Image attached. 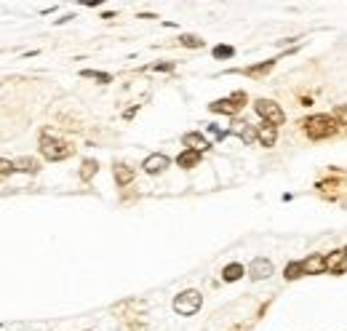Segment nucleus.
Returning <instances> with one entry per match:
<instances>
[{
    "mask_svg": "<svg viewBox=\"0 0 347 331\" xmlns=\"http://www.w3.org/2000/svg\"><path fill=\"white\" fill-rule=\"evenodd\" d=\"M182 145H184V150H195V152H206L211 145H209V139L203 136V134H198V131H190V134H184L182 136Z\"/></svg>",
    "mask_w": 347,
    "mask_h": 331,
    "instance_id": "6e6552de",
    "label": "nucleus"
},
{
    "mask_svg": "<svg viewBox=\"0 0 347 331\" xmlns=\"http://www.w3.org/2000/svg\"><path fill=\"white\" fill-rule=\"evenodd\" d=\"M243 275H246V267H243V265H238V262L227 265V267L222 270V280H227V283H235V280H241Z\"/></svg>",
    "mask_w": 347,
    "mask_h": 331,
    "instance_id": "2eb2a0df",
    "label": "nucleus"
},
{
    "mask_svg": "<svg viewBox=\"0 0 347 331\" xmlns=\"http://www.w3.org/2000/svg\"><path fill=\"white\" fill-rule=\"evenodd\" d=\"M230 134H238L243 145H251V141H257V128H254V126H248V123H241V121L233 123Z\"/></svg>",
    "mask_w": 347,
    "mask_h": 331,
    "instance_id": "ddd939ff",
    "label": "nucleus"
},
{
    "mask_svg": "<svg viewBox=\"0 0 347 331\" xmlns=\"http://www.w3.org/2000/svg\"><path fill=\"white\" fill-rule=\"evenodd\" d=\"M257 141L262 147H275V141H278V128L270 126V123H262L257 128Z\"/></svg>",
    "mask_w": 347,
    "mask_h": 331,
    "instance_id": "9d476101",
    "label": "nucleus"
},
{
    "mask_svg": "<svg viewBox=\"0 0 347 331\" xmlns=\"http://www.w3.org/2000/svg\"><path fill=\"white\" fill-rule=\"evenodd\" d=\"M14 169L21 171V174H38L40 171V163L35 160V158H19V160H14Z\"/></svg>",
    "mask_w": 347,
    "mask_h": 331,
    "instance_id": "dca6fc26",
    "label": "nucleus"
},
{
    "mask_svg": "<svg viewBox=\"0 0 347 331\" xmlns=\"http://www.w3.org/2000/svg\"><path fill=\"white\" fill-rule=\"evenodd\" d=\"M331 117H334V123H337V126H347V104H339Z\"/></svg>",
    "mask_w": 347,
    "mask_h": 331,
    "instance_id": "4be33fe9",
    "label": "nucleus"
},
{
    "mask_svg": "<svg viewBox=\"0 0 347 331\" xmlns=\"http://www.w3.org/2000/svg\"><path fill=\"white\" fill-rule=\"evenodd\" d=\"M80 78H91V80H99V83H112L110 73H97V69H83Z\"/></svg>",
    "mask_w": 347,
    "mask_h": 331,
    "instance_id": "aec40b11",
    "label": "nucleus"
},
{
    "mask_svg": "<svg viewBox=\"0 0 347 331\" xmlns=\"http://www.w3.org/2000/svg\"><path fill=\"white\" fill-rule=\"evenodd\" d=\"M40 152H43V158H49V160H64L75 152V147L64 139H59V136L43 134L40 136Z\"/></svg>",
    "mask_w": 347,
    "mask_h": 331,
    "instance_id": "f03ea898",
    "label": "nucleus"
},
{
    "mask_svg": "<svg viewBox=\"0 0 347 331\" xmlns=\"http://www.w3.org/2000/svg\"><path fill=\"white\" fill-rule=\"evenodd\" d=\"M246 102H248L246 93H243V91H235L233 97H227V99H217V102H211V104H209V110H211V112H219V115H238Z\"/></svg>",
    "mask_w": 347,
    "mask_h": 331,
    "instance_id": "39448f33",
    "label": "nucleus"
},
{
    "mask_svg": "<svg viewBox=\"0 0 347 331\" xmlns=\"http://www.w3.org/2000/svg\"><path fill=\"white\" fill-rule=\"evenodd\" d=\"M302 270H305V275L326 273V254H310L307 259H302Z\"/></svg>",
    "mask_w": 347,
    "mask_h": 331,
    "instance_id": "0eeeda50",
    "label": "nucleus"
},
{
    "mask_svg": "<svg viewBox=\"0 0 347 331\" xmlns=\"http://www.w3.org/2000/svg\"><path fill=\"white\" fill-rule=\"evenodd\" d=\"M179 43H182L184 49H203V45H206V43L198 38V35H182V38H179Z\"/></svg>",
    "mask_w": 347,
    "mask_h": 331,
    "instance_id": "412c9836",
    "label": "nucleus"
},
{
    "mask_svg": "<svg viewBox=\"0 0 347 331\" xmlns=\"http://www.w3.org/2000/svg\"><path fill=\"white\" fill-rule=\"evenodd\" d=\"M169 158L163 155V152H155V155H147L145 158V163H142V169H145L147 174H160V171H166L169 169Z\"/></svg>",
    "mask_w": 347,
    "mask_h": 331,
    "instance_id": "1a4fd4ad",
    "label": "nucleus"
},
{
    "mask_svg": "<svg viewBox=\"0 0 347 331\" xmlns=\"http://www.w3.org/2000/svg\"><path fill=\"white\" fill-rule=\"evenodd\" d=\"M230 56H235L233 45H217V49H214V59H230Z\"/></svg>",
    "mask_w": 347,
    "mask_h": 331,
    "instance_id": "5701e85b",
    "label": "nucleus"
},
{
    "mask_svg": "<svg viewBox=\"0 0 347 331\" xmlns=\"http://www.w3.org/2000/svg\"><path fill=\"white\" fill-rule=\"evenodd\" d=\"M152 69H158V73H171V69H174V62H160V64H155Z\"/></svg>",
    "mask_w": 347,
    "mask_h": 331,
    "instance_id": "393cba45",
    "label": "nucleus"
},
{
    "mask_svg": "<svg viewBox=\"0 0 347 331\" xmlns=\"http://www.w3.org/2000/svg\"><path fill=\"white\" fill-rule=\"evenodd\" d=\"M14 160H6V158H0V176H6V174H14Z\"/></svg>",
    "mask_w": 347,
    "mask_h": 331,
    "instance_id": "b1692460",
    "label": "nucleus"
},
{
    "mask_svg": "<svg viewBox=\"0 0 347 331\" xmlns=\"http://www.w3.org/2000/svg\"><path fill=\"white\" fill-rule=\"evenodd\" d=\"M270 275H272V262H270V259H265V256H257L254 262L248 265V278L251 280H265Z\"/></svg>",
    "mask_w": 347,
    "mask_h": 331,
    "instance_id": "423d86ee",
    "label": "nucleus"
},
{
    "mask_svg": "<svg viewBox=\"0 0 347 331\" xmlns=\"http://www.w3.org/2000/svg\"><path fill=\"white\" fill-rule=\"evenodd\" d=\"M254 110H257V115L262 117V121L270 123V126H275V128L286 123V115H283V110H281V104L272 102V99H257V102H254Z\"/></svg>",
    "mask_w": 347,
    "mask_h": 331,
    "instance_id": "20e7f679",
    "label": "nucleus"
},
{
    "mask_svg": "<svg viewBox=\"0 0 347 331\" xmlns=\"http://www.w3.org/2000/svg\"><path fill=\"white\" fill-rule=\"evenodd\" d=\"M305 275V270H302V262H289L283 270V278L286 280H296V278H302Z\"/></svg>",
    "mask_w": 347,
    "mask_h": 331,
    "instance_id": "6ab92c4d",
    "label": "nucleus"
},
{
    "mask_svg": "<svg viewBox=\"0 0 347 331\" xmlns=\"http://www.w3.org/2000/svg\"><path fill=\"white\" fill-rule=\"evenodd\" d=\"M342 251H344V259H347V246H344V248H342Z\"/></svg>",
    "mask_w": 347,
    "mask_h": 331,
    "instance_id": "a878e982",
    "label": "nucleus"
},
{
    "mask_svg": "<svg viewBox=\"0 0 347 331\" xmlns=\"http://www.w3.org/2000/svg\"><path fill=\"white\" fill-rule=\"evenodd\" d=\"M112 176H115V182L121 184V187H126V184H131V182H134L136 171L131 169V166H126V163H115V169H112Z\"/></svg>",
    "mask_w": 347,
    "mask_h": 331,
    "instance_id": "f8f14e48",
    "label": "nucleus"
},
{
    "mask_svg": "<svg viewBox=\"0 0 347 331\" xmlns=\"http://www.w3.org/2000/svg\"><path fill=\"white\" fill-rule=\"evenodd\" d=\"M326 270H331L334 275H342L344 270H347L344 251H331V254H326Z\"/></svg>",
    "mask_w": 347,
    "mask_h": 331,
    "instance_id": "9b49d317",
    "label": "nucleus"
},
{
    "mask_svg": "<svg viewBox=\"0 0 347 331\" xmlns=\"http://www.w3.org/2000/svg\"><path fill=\"white\" fill-rule=\"evenodd\" d=\"M97 171H99V163L94 160V158L83 160V166H80V179L88 182V179H94V174H97Z\"/></svg>",
    "mask_w": 347,
    "mask_h": 331,
    "instance_id": "a211bd4d",
    "label": "nucleus"
},
{
    "mask_svg": "<svg viewBox=\"0 0 347 331\" xmlns=\"http://www.w3.org/2000/svg\"><path fill=\"white\" fill-rule=\"evenodd\" d=\"M200 307H203V294L195 291V289H187V291L174 297V310L179 315H195Z\"/></svg>",
    "mask_w": 347,
    "mask_h": 331,
    "instance_id": "7ed1b4c3",
    "label": "nucleus"
},
{
    "mask_svg": "<svg viewBox=\"0 0 347 331\" xmlns=\"http://www.w3.org/2000/svg\"><path fill=\"white\" fill-rule=\"evenodd\" d=\"M176 163H179V169H195V166L200 163V152L182 150V152H179V158H176Z\"/></svg>",
    "mask_w": 347,
    "mask_h": 331,
    "instance_id": "4468645a",
    "label": "nucleus"
},
{
    "mask_svg": "<svg viewBox=\"0 0 347 331\" xmlns=\"http://www.w3.org/2000/svg\"><path fill=\"white\" fill-rule=\"evenodd\" d=\"M302 128H305V134L310 139H329V136L337 134V123H334V117L331 115H323V112L305 117Z\"/></svg>",
    "mask_w": 347,
    "mask_h": 331,
    "instance_id": "f257e3e1",
    "label": "nucleus"
},
{
    "mask_svg": "<svg viewBox=\"0 0 347 331\" xmlns=\"http://www.w3.org/2000/svg\"><path fill=\"white\" fill-rule=\"evenodd\" d=\"M272 67H275V59H270V62H262V64H254V67H246L243 73L251 75V78H262V75H267Z\"/></svg>",
    "mask_w": 347,
    "mask_h": 331,
    "instance_id": "f3484780",
    "label": "nucleus"
}]
</instances>
